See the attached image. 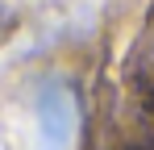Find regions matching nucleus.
Wrapping results in <instances>:
<instances>
[{
  "instance_id": "obj_1",
  "label": "nucleus",
  "mask_w": 154,
  "mask_h": 150,
  "mask_svg": "<svg viewBox=\"0 0 154 150\" xmlns=\"http://www.w3.org/2000/svg\"><path fill=\"white\" fill-rule=\"evenodd\" d=\"M33 121H38V150H75L79 138V96L67 79L42 83L33 100Z\"/></svg>"
}]
</instances>
